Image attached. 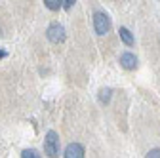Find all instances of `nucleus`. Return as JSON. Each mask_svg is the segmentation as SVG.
Wrapping results in <instances>:
<instances>
[{
	"label": "nucleus",
	"mask_w": 160,
	"mask_h": 158,
	"mask_svg": "<svg viewBox=\"0 0 160 158\" xmlns=\"http://www.w3.org/2000/svg\"><path fill=\"white\" fill-rule=\"evenodd\" d=\"M147 156H149V158H160V149H152V151H149Z\"/></svg>",
	"instance_id": "10"
},
{
	"label": "nucleus",
	"mask_w": 160,
	"mask_h": 158,
	"mask_svg": "<svg viewBox=\"0 0 160 158\" xmlns=\"http://www.w3.org/2000/svg\"><path fill=\"white\" fill-rule=\"evenodd\" d=\"M21 156H23V158H36L38 152H36L34 149H25V151L21 152Z\"/></svg>",
	"instance_id": "9"
},
{
	"label": "nucleus",
	"mask_w": 160,
	"mask_h": 158,
	"mask_svg": "<svg viewBox=\"0 0 160 158\" xmlns=\"http://www.w3.org/2000/svg\"><path fill=\"white\" fill-rule=\"evenodd\" d=\"M44 152L48 156H57L59 154V135L55 131H48L44 139Z\"/></svg>",
	"instance_id": "2"
},
{
	"label": "nucleus",
	"mask_w": 160,
	"mask_h": 158,
	"mask_svg": "<svg viewBox=\"0 0 160 158\" xmlns=\"http://www.w3.org/2000/svg\"><path fill=\"white\" fill-rule=\"evenodd\" d=\"M120 38H122V42L126 44V46H133V36H132V32L126 29V27H120Z\"/></svg>",
	"instance_id": "6"
},
{
	"label": "nucleus",
	"mask_w": 160,
	"mask_h": 158,
	"mask_svg": "<svg viewBox=\"0 0 160 158\" xmlns=\"http://www.w3.org/2000/svg\"><path fill=\"white\" fill-rule=\"evenodd\" d=\"M120 65H122L126 71H132V69L137 67V57L132 52H124L122 55H120Z\"/></svg>",
	"instance_id": "4"
},
{
	"label": "nucleus",
	"mask_w": 160,
	"mask_h": 158,
	"mask_svg": "<svg viewBox=\"0 0 160 158\" xmlns=\"http://www.w3.org/2000/svg\"><path fill=\"white\" fill-rule=\"evenodd\" d=\"M65 156L67 158H82L84 156V147L80 145V143H71L65 149Z\"/></svg>",
	"instance_id": "5"
},
{
	"label": "nucleus",
	"mask_w": 160,
	"mask_h": 158,
	"mask_svg": "<svg viewBox=\"0 0 160 158\" xmlns=\"http://www.w3.org/2000/svg\"><path fill=\"white\" fill-rule=\"evenodd\" d=\"M46 36H48V40L52 44H61L65 40V29L63 25H59V23H52L46 31Z\"/></svg>",
	"instance_id": "3"
},
{
	"label": "nucleus",
	"mask_w": 160,
	"mask_h": 158,
	"mask_svg": "<svg viewBox=\"0 0 160 158\" xmlns=\"http://www.w3.org/2000/svg\"><path fill=\"white\" fill-rule=\"evenodd\" d=\"M4 57H6V52H4V50H0V59H4Z\"/></svg>",
	"instance_id": "12"
},
{
	"label": "nucleus",
	"mask_w": 160,
	"mask_h": 158,
	"mask_svg": "<svg viewBox=\"0 0 160 158\" xmlns=\"http://www.w3.org/2000/svg\"><path fill=\"white\" fill-rule=\"evenodd\" d=\"M63 2H65V0H44V6H46L48 10L55 12V10H59V8L63 6Z\"/></svg>",
	"instance_id": "7"
},
{
	"label": "nucleus",
	"mask_w": 160,
	"mask_h": 158,
	"mask_svg": "<svg viewBox=\"0 0 160 158\" xmlns=\"http://www.w3.org/2000/svg\"><path fill=\"white\" fill-rule=\"evenodd\" d=\"M74 2H76V0H65V4H63V6H65V10H71V8L74 6Z\"/></svg>",
	"instance_id": "11"
},
{
	"label": "nucleus",
	"mask_w": 160,
	"mask_h": 158,
	"mask_svg": "<svg viewBox=\"0 0 160 158\" xmlns=\"http://www.w3.org/2000/svg\"><path fill=\"white\" fill-rule=\"evenodd\" d=\"M111 93H112V90H111V88H103V90H99V101H101V103H109Z\"/></svg>",
	"instance_id": "8"
},
{
	"label": "nucleus",
	"mask_w": 160,
	"mask_h": 158,
	"mask_svg": "<svg viewBox=\"0 0 160 158\" xmlns=\"http://www.w3.org/2000/svg\"><path fill=\"white\" fill-rule=\"evenodd\" d=\"M93 29L99 36H103L111 31V17L105 12H95L93 13Z\"/></svg>",
	"instance_id": "1"
}]
</instances>
